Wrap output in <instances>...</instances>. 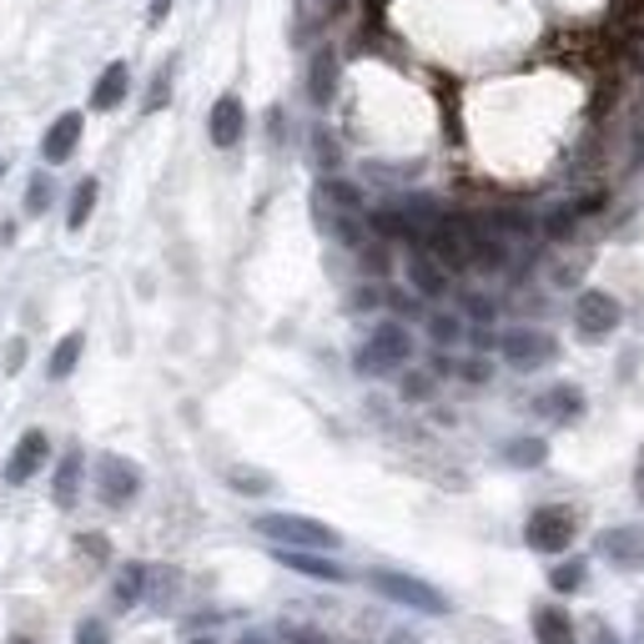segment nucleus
<instances>
[{"label": "nucleus", "mask_w": 644, "mask_h": 644, "mask_svg": "<svg viewBox=\"0 0 644 644\" xmlns=\"http://www.w3.org/2000/svg\"><path fill=\"white\" fill-rule=\"evenodd\" d=\"M337 91V51L322 46L318 56H312V71H308V96L318 101V107H327Z\"/></svg>", "instance_id": "nucleus-16"}, {"label": "nucleus", "mask_w": 644, "mask_h": 644, "mask_svg": "<svg viewBox=\"0 0 644 644\" xmlns=\"http://www.w3.org/2000/svg\"><path fill=\"white\" fill-rule=\"evenodd\" d=\"M408 277H413V287L423 298H443V292H448V267H443L429 247H418L413 257H408Z\"/></svg>", "instance_id": "nucleus-13"}, {"label": "nucleus", "mask_w": 644, "mask_h": 644, "mask_svg": "<svg viewBox=\"0 0 644 644\" xmlns=\"http://www.w3.org/2000/svg\"><path fill=\"white\" fill-rule=\"evenodd\" d=\"M388 644H418V640H413V634H393V640H388Z\"/></svg>", "instance_id": "nucleus-39"}, {"label": "nucleus", "mask_w": 644, "mask_h": 644, "mask_svg": "<svg viewBox=\"0 0 644 644\" xmlns=\"http://www.w3.org/2000/svg\"><path fill=\"white\" fill-rule=\"evenodd\" d=\"M368 585L378 589L382 599H393V604L423 609V614H448V599H443L433 585L413 579V574H398V569H373V574H368Z\"/></svg>", "instance_id": "nucleus-3"}, {"label": "nucleus", "mask_w": 644, "mask_h": 644, "mask_svg": "<svg viewBox=\"0 0 644 644\" xmlns=\"http://www.w3.org/2000/svg\"><path fill=\"white\" fill-rule=\"evenodd\" d=\"M574 232V212H554L549 216V237H569Z\"/></svg>", "instance_id": "nucleus-33"}, {"label": "nucleus", "mask_w": 644, "mask_h": 644, "mask_svg": "<svg viewBox=\"0 0 644 644\" xmlns=\"http://www.w3.org/2000/svg\"><path fill=\"white\" fill-rule=\"evenodd\" d=\"M46 207H51V171H36V177H31V187H25V212L41 216Z\"/></svg>", "instance_id": "nucleus-24"}, {"label": "nucleus", "mask_w": 644, "mask_h": 644, "mask_svg": "<svg viewBox=\"0 0 644 644\" xmlns=\"http://www.w3.org/2000/svg\"><path fill=\"white\" fill-rule=\"evenodd\" d=\"M534 408L544 418H554V423H574V418H585V393L574 382H554L549 393H538Z\"/></svg>", "instance_id": "nucleus-14"}, {"label": "nucleus", "mask_w": 644, "mask_h": 644, "mask_svg": "<svg viewBox=\"0 0 644 644\" xmlns=\"http://www.w3.org/2000/svg\"><path fill=\"white\" fill-rule=\"evenodd\" d=\"M413 358V337L403 322H378L373 337L358 347V373H393Z\"/></svg>", "instance_id": "nucleus-2"}, {"label": "nucleus", "mask_w": 644, "mask_h": 644, "mask_svg": "<svg viewBox=\"0 0 644 644\" xmlns=\"http://www.w3.org/2000/svg\"><path fill=\"white\" fill-rule=\"evenodd\" d=\"M81 347H86V337H81V333H66V337H60V343L51 347V363H46L51 378H71L76 363H81Z\"/></svg>", "instance_id": "nucleus-19"}, {"label": "nucleus", "mask_w": 644, "mask_h": 644, "mask_svg": "<svg viewBox=\"0 0 644 644\" xmlns=\"http://www.w3.org/2000/svg\"><path fill=\"white\" fill-rule=\"evenodd\" d=\"M499 353H503L509 368L534 373V368H544V363L559 358V343H554L544 327H509V333L499 337Z\"/></svg>", "instance_id": "nucleus-4"}, {"label": "nucleus", "mask_w": 644, "mask_h": 644, "mask_svg": "<svg viewBox=\"0 0 644 644\" xmlns=\"http://www.w3.org/2000/svg\"><path fill=\"white\" fill-rule=\"evenodd\" d=\"M126 91H132V66H126V60H111L91 86V111H116L121 101H126Z\"/></svg>", "instance_id": "nucleus-12"}, {"label": "nucleus", "mask_w": 644, "mask_h": 644, "mask_svg": "<svg viewBox=\"0 0 644 644\" xmlns=\"http://www.w3.org/2000/svg\"><path fill=\"white\" fill-rule=\"evenodd\" d=\"M21 358H25V343H11V353H5V368H21Z\"/></svg>", "instance_id": "nucleus-37"}, {"label": "nucleus", "mask_w": 644, "mask_h": 644, "mask_svg": "<svg viewBox=\"0 0 644 644\" xmlns=\"http://www.w3.org/2000/svg\"><path fill=\"white\" fill-rule=\"evenodd\" d=\"M232 489L237 493H267L273 489V478L257 474V468H232Z\"/></svg>", "instance_id": "nucleus-26"}, {"label": "nucleus", "mask_w": 644, "mask_h": 644, "mask_svg": "<svg viewBox=\"0 0 644 644\" xmlns=\"http://www.w3.org/2000/svg\"><path fill=\"white\" fill-rule=\"evenodd\" d=\"M142 585H146V569L142 564H126L116 579V604H136V599H142Z\"/></svg>", "instance_id": "nucleus-23"}, {"label": "nucleus", "mask_w": 644, "mask_h": 644, "mask_svg": "<svg viewBox=\"0 0 644 644\" xmlns=\"http://www.w3.org/2000/svg\"><path fill=\"white\" fill-rule=\"evenodd\" d=\"M277 559L287 564V569H298V574H312V579H333V585H343L347 569L333 559H322V549H277Z\"/></svg>", "instance_id": "nucleus-15"}, {"label": "nucleus", "mask_w": 644, "mask_h": 644, "mask_svg": "<svg viewBox=\"0 0 644 644\" xmlns=\"http://www.w3.org/2000/svg\"><path fill=\"white\" fill-rule=\"evenodd\" d=\"M76 644H107V624H101V620H81V624H76Z\"/></svg>", "instance_id": "nucleus-31"}, {"label": "nucleus", "mask_w": 644, "mask_h": 644, "mask_svg": "<svg viewBox=\"0 0 644 644\" xmlns=\"http://www.w3.org/2000/svg\"><path fill=\"white\" fill-rule=\"evenodd\" d=\"M11 644H31V640H11Z\"/></svg>", "instance_id": "nucleus-42"}, {"label": "nucleus", "mask_w": 644, "mask_h": 644, "mask_svg": "<svg viewBox=\"0 0 644 644\" xmlns=\"http://www.w3.org/2000/svg\"><path fill=\"white\" fill-rule=\"evenodd\" d=\"M322 197H327V202H337L343 212H358V207H363V191L347 187V181H327V187H322Z\"/></svg>", "instance_id": "nucleus-25"}, {"label": "nucleus", "mask_w": 644, "mask_h": 644, "mask_svg": "<svg viewBox=\"0 0 644 644\" xmlns=\"http://www.w3.org/2000/svg\"><path fill=\"white\" fill-rule=\"evenodd\" d=\"M96 197H101V187H96V177H86L81 187L71 191V212H66V227H71V232H81L86 222H91V212H96Z\"/></svg>", "instance_id": "nucleus-20"}, {"label": "nucleus", "mask_w": 644, "mask_h": 644, "mask_svg": "<svg viewBox=\"0 0 644 644\" xmlns=\"http://www.w3.org/2000/svg\"><path fill=\"white\" fill-rule=\"evenodd\" d=\"M574 322H579V333H585L589 343H599V337H609L624 322V308L614 292L589 287V292H579V302H574Z\"/></svg>", "instance_id": "nucleus-6"}, {"label": "nucleus", "mask_w": 644, "mask_h": 644, "mask_svg": "<svg viewBox=\"0 0 644 644\" xmlns=\"http://www.w3.org/2000/svg\"><path fill=\"white\" fill-rule=\"evenodd\" d=\"M237 644H267V640H257V634H247V640H237Z\"/></svg>", "instance_id": "nucleus-41"}, {"label": "nucleus", "mask_w": 644, "mask_h": 644, "mask_svg": "<svg viewBox=\"0 0 644 644\" xmlns=\"http://www.w3.org/2000/svg\"><path fill=\"white\" fill-rule=\"evenodd\" d=\"M81 111H66V116H56L51 121V132H46V142H41V156H46L51 167H60V162H71V152L81 146Z\"/></svg>", "instance_id": "nucleus-10"}, {"label": "nucleus", "mask_w": 644, "mask_h": 644, "mask_svg": "<svg viewBox=\"0 0 644 644\" xmlns=\"http://www.w3.org/2000/svg\"><path fill=\"white\" fill-rule=\"evenodd\" d=\"M595 644H620V640H614V634H609V630H599V640Z\"/></svg>", "instance_id": "nucleus-40"}, {"label": "nucleus", "mask_w": 644, "mask_h": 644, "mask_svg": "<svg viewBox=\"0 0 644 644\" xmlns=\"http://www.w3.org/2000/svg\"><path fill=\"white\" fill-rule=\"evenodd\" d=\"M81 468H86L81 448H71V454L60 458L56 478H51V493H56V503H60V509H71V503L81 499Z\"/></svg>", "instance_id": "nucleus-17"}, {"label": "nucleus", "mask_w": 644, "mask_h": 644, "mask_svg": "<svg viewBox=\"0 0 644 644\" xmlns=\"http://www.w3.org/2000/svg\"><path fill=\"white\" fill-rule=\"evenodd\" d=\"M242 132H247V107H242V96H216L212 116H207L212 146H237Z\"/></svg>", "instance_id": "nucleus-9"}, {"label": "nucleus", "mask_w": 644, "mask_h": 644, "mask_svg": "<svg viewBox=\"0 0 644 644\" xmlns=\"http://www.w3.org/2000/svg\"><path fill=\"white\" fill-rule=\"evenodd\" d=\"M322 11H333V15H343V11H347V0H322Z\"/></svg>", "instance_id": "nucleus-38"}, {"label": "nucleus", "mask_w": 644, "mask_h": 644, "mask_svg": "<svg viewBox=\"0 0 644 644\" xmlns=\"http://www.w3.org/2000/svg\"><path fill=\"white\" fill-rule=\"evenodd\" d=\"M403 393L408 398H429L433 393V378H429V373H408V378H403Z\"/></svg>", "instance_id": "nucleus-32"}, {"label": "nucleus", "mask_w": 644, "mask_h": 644, "mask_svg": "<svg viewBox=\"0 0 644 644\" xmlns=\"http://www.w3.org/2000/svg\"><path fill=\"white\" fill-rule=\"evenodd\" d=\"M524 538H529V549H538V554H564L574 544V513L559 509V503H544V509L529 513Z\"/></svg>", "instance_id": "nucleus-7"}, {"label": "nucleus", "mask_w": 644, "mask_h": 644, "mask_svg": "<svg viewBox=\"0 0 644 644\" xmlns=\"http://www.w3.org/2000/svg\"><path fill=\"white\" fill-rule=\"evenodd\" d=\"M503 458H509L513 468H538L544 458H549V443L544 438H513L509 448H503Z\"/></svg>", "instance_id": "nucleus-21"}, {"label": "nucleus", "mask_w": 644, "mask_h": 644, "mask_svg": "<svg viewBox=\"0 0 644 644\" xmlns=\"http://www.w3.org/2000/svg\"><path fill=\"white\" fill-rule=\"evenodd\" d=\"M599 554H604V559H614V564H624V569L644 564V529L640 524L604 529V534H599Z\"/></svg>", "instance_id": "nucleus-11"}, {"label": "nucleus", "mask_w": 644, "mask_h": 644, "mask_svg": "<svg viewBox=\"0 0 644 644\" xmlns=\"http://www.w3.org/2000/svg\"><path fill=\"white\" fill-rule=\"evenodd\" d=\"M464 378H468V382H484V378H489V363H478V358L464 363Z\"/></svg>", "instance_id": "nucleus-35"}, {"label": "nucleus", "mask_w": 644, "mask_h": 644, "mask_svg": "<svg viewBox=\"0 0 644 644\" xmlns=\"http://www.w3.org/2000/svg\"><path fill=\"white\" fill-rule=\"evenodd\" d=\"M534 640L538 644H574V620L564 614V609H538L534 614Z\"/></svg>", "instance_id": "nucleus-18"}, {"label": "nucleus", "mask_w": 644, "mask_h": 644, "mask_svg": "<svg viewBox=\"0 0 644 644\" xmlns=\"http://www.w3.org/2000/svg\"><path fill=\"white\" fill-rule=\"evenodd\" d=\"M429 333H433V343H458L464 322H458V318H433V322H429Z\"/></svg>", "instance_id": "nucleus-28"}, {"label": "nucleus", "mask_w": 644, "mask_h": 644, "mask_svg": "<svg viewBox=\"0 0 644 644\" xmlns=\"http://www.w3.org/2000/svg\"><path fill=\"white\" fill-rule=\"evenodd\" d=\"M257 534L273 538L277 549H337V534L318 519H302V513H263L257 519Z\"/></svg>", "instance_id": "nucleus-1"}, {"label": "nucleus", "mask_w": 644, "mask_h": 644, "mask_svg": "<svg viewBox=\"0 0 644 644\" xmlns=\"http://www.w3.org/2000/svg\"><path fill=\"white\" fill-rule=\"evenodd\" d=\"M46 458H51V438L41 429H31V433H21V443H15V454H11V464H5V484H31V478L46 468Z\"/></svg>", "instance_id": "nucleus-8"}, {"label": "nucleus", "mask_w": 644, "mask_h": 644, "mask_svg": "<svg viewBox=\"0 0 644 644\" xmlns=\"http://www.w3.org/2000/svg\"><path fill=\"white\" fill-rule=\"evenodd\" d=\"M549 585L559 589V595H574V589H585V559H564L549 569Z\"/></svg>", "instance_id": "nucleus-22"}, {"label": "nucleus", "mask_w": 644, "mask_h": 644, "mask_svg": "<svg viewBox=\"0 0 644 644\" xmlns=\"http://www.w3.org/2000/svg\"><path fill=\"white\" fill-rule=\"evenodd\" d=\"M277 634H282L287 644H327V634H322V630H312V624H292V620H287Z\"/></svg>", "instance_id": "nucleus-27"}, {"label": "nucleus", "mask_w": 644, "mask_h": 644, "mask_svg": "<svg viewBox=\"0 0 644 644\" xmlns=\"http://www.w3.org/2000/svg\"><path fill=\"white\" fill-rule=\"evenodd\" d=\"M167 86H171V66H162V71H156V81H152V96H146V111L167 107Z\"/></svg>", "instance_id": "nucleus-29"}, {"label": "nucleus", "mask_w": 644, "mask_h": 644, "mask_svg": "<svg viewBox=\"0 0 644 644\" xmlns=\"http://www.w3.org/2000/svg\"><path fill=\"white\" fill-rule=\"evenodd\" d=\"M96 493H101V503H111V509L132 503L136 493H142V468L121 454H101L96 458Z\"/></svg>", "instance_id": "nucleus-5"}, {"label": "nucleus", "mask_w": 644, "mask_h": 644, "mask_svg": "<svg viewBox=\"0 0 644 644\" xmlns=\"http://www.w3.org/2000/svg\"><path fill=\"white\" fill-rule=\"evenodd\" d=\"M634 499L644 503V448H640V458H634Z\"/></svg>", "instance_id": "nucleus-36"}, {"label": "nucleus", "mask_w": 644, "mask_h": 644, "mask_svg": "<svg viewBox=\"0 0 644 644\" xmlns=\"http://www.w3.org/2000/svg\"><path fill=\"white\" fill-rule=\"evenodd\" d=\"M171 5H177V0H152V5H146V21L152 25H162L171 15Z\"/></svg>", "instance_id": "nucleus-34"}, {"label": "nucleus", "mask_w": 644, "mask_h": 644, "mask_svg": "<svg viewBox=\"0 0 644 644\" xmlns=\"http://www.w3.org/2000/svg\"><path fill=\"white\" fill-rule=\"evenodd\" d=\"M312 152H318V162H322V167H327V171L337 167V142H333V136H327V132H318V136H312Z\"/></svg>", "instance_id": "nucleus-30"}]
</instances>
